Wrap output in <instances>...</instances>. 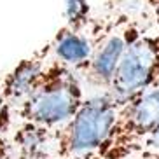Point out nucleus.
<instances>
[{"instance_id":"nucleus-1","label":"nucleus","mask_w":159,"mask_h":159,"mask_svg":"<svg viewBox=\"0 0 159 159\" xmlns=\"http://www.w3.org/2000/svg\"><path fill=\"white\" fill-rule=\"evenodd\" d=\"M84 98V88L77 74L70 66L49 60L30 94L12 108V117L56 129L77 112Z\"/></svg>"},{"instance_id":"nucleus-15","label":"nucleus","mask_w":159,"mask_h":159,"mask_svg":"<svg viewBox=\"0 0 159 159\" xmlns=\"http://www.w3.org/2000/svg\"><path fill=\"white\" fill-rule=\"evenodd\" d=\"M94 159H103V157H102L100 154H96V152H94Z\"/></svg>"},{"instance_id":"nucleus-11","label":"nucleus","mask_w":159,"mask_h":159,"mask_svg":"<svg viewBox=\"0 0 159 159\" xmlns=\"http://www.w3.org/2000/svg\"><path fill=\"white\" fill-rule=\"evenodd\" d=\"M140 149H149V150H154V152H159V122L156 124L154 129L143 138Z\"/></svg>"},{"instance_id":"nucleus-14","label":"nucleus","mask_w":159,"mask_h":159,"mask_svg":"<svg viewBox=\"0 0 159 159\" xmlns=\"http://www.w3.org/2000/svg\"><path fill=\"white\" fill-rule=\"evenodd\" d=\"M5 105H7V103H5V100H4V94H2V89H0V114H2V110L5 108Z\"/></svg>"},{"instance_id":"nucleus-8","label":"nucleus","mask_w":159,"mask_h":159,"mask_svg":"<svg viewBox=\"0 0 159 159\" xmlns=\"http://www.w3.org/2000/svg\"><path fill=\"white\" fill-rule=\"evenodd\" d=\"M11 149L14 159H49L54 156L52 129L33 122L19 121L11 138Z\"/></svg>"},{"instance_id":"nucleus-2","label":"nucleus","mask_w":159,"mask_h":159,"mask_svg":"<svg viewBox=\"0 0 159 159\" xmlns=\"http://www.w3.org/2000/svg\"><path fill=\"white\" fill-rule=\"evenodd\" d=\"M119 103L108 93L89 94L77 112L52 129L54 157H77L98 152L114 126Z\"/></svg>"},{"instance_id":"nucleus-6","label":"nucleus","mask_w":159,"mask_h":159,"mask_svg":"<svg viewBox=\"0 0 159 159\" xmlns=\"http://www.w3.org/2000/svg\"><path fill=\"white\" fill-rule=\"evenodd\" d=\"M112 21L114 16H103V18L91 16L80 26L60 28L56 35L47 42L51 60L65 66H70L72 70H77L91 58L94 49L108 32Z\"/></svg>"},{"instance_id":"nucleus-12","label":"nucleus","mask_w":159,"mask_h":159,"mask_svg":"<svg viewBox=\"0 0 159 159\" xmlns=\"http://www.w3.org/2000/svg\"><path fill=\"white\" fill-rule=\"evenodd\" d=\"M0 159H14L11 143L5 140V136H0Z\"/></svg>"},{"instance_id":"nucleus-10","label":"nucleus","mask_w":159,"mask_h":159,"mask_svg":"<svg viewBox=\"0 0 159 159\" xmlns=\"http://www.w3.org/2000/svg\"><path fill=\"white\" fill-rule=\"evenodd\" d=\"M145 12L152 23V32L159 35V0H145Z\"/></svg>"},{"instance_id":"nucleus-4","label":"nucleus","mask_w":159,"mask_h":159,"mask_svg":"<svg viewBox=\"0 0 159 159\" xmlns=\"http://www.w3.org/2000/svg\"><path fill=\"white\" fill-rule=\"evenodd\" d=\"M159 84V35L142 28L129 40L107 93L122 103Z\"/></svg>"},{"instance_id":"nucleus-7","label":"nucleus","mask_w":159,"mask_h":159,"mask_svg":"<svg viewBox=\"0 0 159 159\" xmlns=\"http://www.w3.org/2000/svg\"><path fill=\"white\" fill-rule=\"evenodd\" d=\"M49 60H51L49 46L46 44L33 54L23 58L9 74H5L0 79V89H2L4 100L11 107V110L16 108L30 94V91L33 89Z\"/></svg>"},{"instance_id":"nucleus-5","label":"nucleus","mask_w":159,"mask_h":159,"mask_svg":"<svg viewBox=\"0 0 159 159\" xmlns=\"http://www.w3.org/2000/svg\"><path fill=\"white\" fill-rule=\"evenodd\" d=\"M140 30L142 25L138 19H133L128 14H114L110 28L94 49L91 58L82 66L74 70L80 79L82 88H89L93 94L107 93L122 52Z\"/></svg>"},{"instance_id":"nucleus-13","label":"nucleus","mask_w":159,"mask_h":159,"mask_svg":"<svg viewBox=\"0 0 159 159\" xmlns=\"http://www.w3.org/2000/svg\"><path fill=\"white\" fill-rule=\"evenodd\" d=\"M56 159H94V154H88V156H77V157H56Z\"/></svg>"},{"instance_id":"nucleus-3","label":"nucleus","mask_w":159,"mask_h":159,"mask_svg":"<svg viewBox=\"0 0 159 159\" xmlns=\"http://www.w3.org/2000/svg\"><path fill=\"white\" fill-rule=\"evenodd\" d=\"M159 122V84L119 103L114 126L96 154L103 159H126Z\"/></svg>"},{"instance_id":"nucleus-9","label":"nucleus","mask_w":159,"mask_h":159,"mask_svg":"<svg viewBox=\"0 0 159 159\" xmlns=\"http://www.w3.org/2000/svg\"><path fill=\"white\" fill-rule=\"evenodd\" d=\"M91 18V7L88 0H65V26H80Z\"/></svg>"}]
</instances>
